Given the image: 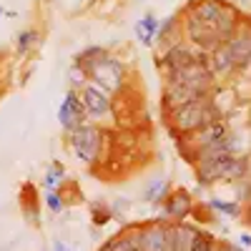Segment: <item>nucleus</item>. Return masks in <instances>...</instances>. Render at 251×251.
<instances>
[{"mask_svg":"<svg viewBox=\"0 0 251 251\" xmlns=\"http://www.w3.org/2000/svg\"><path fill=\"white\" fill-rule=\"evenodd\" d=\"M239 241H241L244 246H251V236H249V234H241V239H239Z\"/></svg>","mask_w":251,"mask_h":251,"instance_id":"25","label":"nucleus"},{"mask_svg":"<svg viewBox=\"0 0 251 251\" xmlns=\"http://www.w3.org/2000/svg\"><path fill=\"white\" fill-rule=\"evenodd\" d=\"M169 194H171V191H169V181H166V178H153L149 186H146L143 201H146V203H156V206H161Z\"/></svg>","mask_w":251,"mask_h":251,"instance_id":"15","label":"nucleus"},{"mask_svg":"<svg viewBox=\"0 0 251 251\" xmlns=\"http://www.w3.org/2000/svg\"><path fill=\"white\" fill-rule=\"evenodd\" d=\"M166 121H169L171 131L178 136H191L194 131L203 128V126L214 123V121H221V108L208 98H201V100H194V103H186V106H178V108H171V111H163Z\"/></svg>","mask_w":251,"mask_h":251,"instance_id":"1","label":"nucleus"},{"mask_svg":"<svg viewBox=\"0 0 251 251\" xmlns=\"http://www.w3.org/2000/svg\"><path fill=\"white\" fill-rule=\"evenodd\" d=\"M211 93H203L199 88L191 86H178V83H163V108L171 111L178 106H186V103H194L201 98H208Z\"/></svg>","mask_w":251,"mask_h":251,"instance_id":"9","label":"nucleus"},{"mask_svg":"<svg viewBox=\"0 0 251 251\" xmlns=\"http://www.w3.org/2000/svg\"><path fill=\"white\" fill-rule=\"evenodd\" d=\"M91 219H93V224H96V226H106V224L113 219V208L98 201V203H93V206H91Z\"/></svg>","mask_w":251,"mask_h":251,"instance_id":"18","label":"nucleus"},{"mask_svg":"<svg viewBox=\"0 0 251 251\" xmlns=\"http://www.w3.org/2000/svg\"><path fill=\"white\" fill-rule=\"evenodd\" d=\"M53 251H71V249L63 244V241H55V244H53Z\"/></svg>","mask_w":251,"mask_h":251,"instance_id":"24","label":"nucleus"},{"mask_svg":"<svg viewBox=\"0 0 251 251\" xmlns=\"http://www.w3.org/2000/svg\"><path fill=\"white\" fill-rule=\"evenodd\" d=\"M158 18L153 13H146L138 23H136V38H138V43L143 46H153V40H156V33H158Z\"/></svg>","mask_w":251,"mask_h":251,"instance_id":"13","label":"nucleus"},{"mask_svg":"<svg viewBox=\"0 0 251 251\" xmlns=\"http://www.w3.org/2000/svg\"><path fill=\"white\" fill-rule=\"evenodd\" d=\"M60 181H66V171H63L60 163H53L50 169L46 171V176H43V186L46 188H55Z\"/></svg>","mask_w":251,"mask_h":251,"instance_id":"21","label":"nucleus"},{"mask_svg":"<svg viewBox=\"0 0 251 251\" xmlns=\"http://www.w3.org/2000/svg\"><path fill=\"white\" fill-rule=\"evenodd\" d=\"M106 55H111L106 48H100V46H91V48H86V50H80V53H75V58H73V66H78L83 73H86V78L96 71V66L106 58Z\"/></svg>","mask_w":251,"mask_h":251,"instance_id":"11","label":"nucleus"},{"mask_svg":"<svg viewBox=\"0 0 251 251\" xmlns=\"http://www.w3.org/2000/svg\"><path fill=\"white\" fill-rule=\"evenodd\" d=\"M196 174L201 183H216V181H241L249 174V158L244 156H226L211 163H199Z\"/></svg>","mask_w":251,"mask_h":251,"instance_id":"3","label":"nucleus"},{"mask_svg":"<svg viewBox=\"0 0 251 251\" xmlns=\"http://www.w3.org/2000/svg\"><path fill=\"white\" fill-rule=\"evenodd\" d=\"M208 206L216 208V211H221V214H226V216H241V206L236 201H219V199H214Z\"/></svg>","mask_w":251,"mask_h":251,"instance_id":"22","label":"nucleus"},{"mask_svg":"<svg viewBox=\"0 0 251 251\" xmlns=\"http://www.w3.org/2000/svg\"><path fill=\"white\" fill-rule=\"evenodd\" d=\"M46 206H48V211H53V214H60L63 208H66V199L60 196L58 188H46Z\"/></svg>","mask_w":251,"mask_h":251,"instance_id":"20","label":"nucleus"},{"mask_svg":"<svg viewBox=\"0 0 251 251\" xmlns=\"http://www.w3.org/2000/svg\"><path fill=\"white\" fill-rule=\"evenodd\" d=\"M68 75H71V83H73V88H75V91H78L80 86H86V73H83L78 66H73Z\"/></svg>","mask_w":251,"mask_h":251,"instance_id":"23","label":"nucleus"},{"mask_svg":"<svg viewBox=\"0 0 251 251\" xmlns=\"http://www.w3.org/2000/svg\"><path fill=\"white\" fill-rule=\"evenodd\" d=\"M216 246H219V241L214 239V234L199 231V228H196V236H194L191 251H216Z\"/></svg>","mask_w":251,"mask_h":251,"instance_id":"17","label":"nucleus"},{"mask_svg":"<svg viewBox=\"0 0 251 251\" xmlns=\"http://www.w3.org/2000/svg\"><path fill=\"white\" fill-rule=\"evenodd\" d=\"M38 30L35 28H28V30H23L18 35V40H15V53L18 55H28L33 48H35V43H38Z\"/></svg>","mask_w":251,"mask_h":251,"instance_id":"16","label":"nucleus"},{"mask_svg":"<svg viewBox=\"0 0 251 251\" xmlns=\"http://www.w3.org/2000/svg\"><path fill=\"white\" fill-rule=\"evenodd\" d=\"M58 121H60V126H63V128H66L68 133H71L73 128H78L80 123H88L86 108H83L80 96H78V91H75V88H73V91H68V93H66V98H63L60 108H58Z\"/></svg>","mask_w":251,"mask_h":251,"instance_id":"7","label":"nucleus"},{"mask_svg":"<svg viewBox=\"0 0 251 251\" xmlns=\"http://www.w3.org/2000/svg\"><path fill=\"white\" fill-rule=\"evenodd\" d=\"M208 66H211V73H219V75H228V73L236 71L231 55H228V50H226V46H221V48H216V50L211 53V58H208Z\"/></svg>","mask_w":251,"mask_h":251,"instance_id":"14","label":"nucleus"},{"mask_svg":"<svg viewBox=\"0 0 251 251\" xmlns=\"http://www.w3.org/2000/svg\"><path fill=\"white\" fill-rule=\"evenodd\" d=\"M141 249L143 251H171V226L161 224V221L141 226Z\"/></svg>","mask_w":251,"mask_h":251,"instance_id":"8","label":"nucleus"},{"mask_svg":"<svg viewBox=\"0 0 251 251\" xmlns=\"http://www.w3.org/2000/svg\"><path fill=\"white\" fill-rule=\"evenodd\" d=\"M23 211L28 216H33V221H35V216H38V196H35V188L30 183L23 186Z\"/></svg>","mask_w":251,"mask_h":251,"instance_id":"19","label":"nucleus"},{"mask_svg":"<svg viewBox=\"0 0 251 251\" xmlns=\"http://www.w3.org/2000/svg\"><path fill=\"white\" fill-rule=\"evenodd\" d=\"M3 15H5V8H3V5H0V18H3Z\"/></svg>","mask_w":251,"mask_h":251,"instance_id":"26","label":"nucleus"},{"mask_svg":"<svg viewBox=\"0 0 251 251\" xmlns=\"http://www.w3.org/2000/svg\"><path fill=\"white\" fill-rule=\"evenodd\" d=\"M194 236H196L194 226L181 224V221L171 224V251H191Z\"/></svg>","mask_w":251,"mask_h":251,"instance_id":"12","label":"nucleus"},{"mask_svg":"<svg viewBox=\"0 0 251 251\" xmlns=\"http://www.w3.org/2000/svg\"><path fill=\"white\" fill-rule=\"evenodd\" d=\"M78 96H80V103H83V108H86V116L88 118H106L113 113V103H111V96L108 93H103L100 88H96L93 83H86V86H80L78 88Z\"/></svg>","mask_w":251,"mask_h":251,"instance_id":"6","label":"nucleus"},{"mask_svg":"<svg viewBox=\"0 0 251 251\" xmlns=\"http://www.w3.org/2000/svg\"><path fill=\"white\" fill-rule=\"evenodd\" d=\"M161 206H163V216L174 219V221H183L186 216H191L194 208H196L191 194H188L186 188H176V191H171Z\"/></svg>","mask_w":251,"mask_h":251,"instance_id":"10","label":"nucleus"},{"mask_svg":"<svg viewBox=\"0 0 251 251\" xmlns=\"http://www.w3.org/2000/svg\"><path fill=\"white\" fill-rule=\"evenodd\" d=\"M91 78V83L96 88H100L103 93H121L123 91V80H126V66L118 60V58H113V55H106L98 66H96V71L88 75Z\"/></svg>","mask_w":251,"mask_h":251,"instance_id":"5","label":"nucleus"},{"mask_svg":"<svg viewBox=\"0 0 251 251\" xmlns=\"http://www.w3.org/2000/svg\"><path fill=\"white\" fill-rule=\"evenodd\" d=\"M186 10L194 13L196 18H201L203 23L211 25L224 43H228V40L239 33V28L244 23L241 13L234 5L224 3V0H191Z\"/></svg>","mask_w":251,"mask_h":251,"instance_id":"2","label":"nucleus"},{"mask_svg":"<svg viewBox=\"0 0 251 251\" xmlns=\"http://www.w3.org/2000/svg\"><path fill=\"white\" fill-rule=\"evenodd\" d=\"M103 128L93 123H80L78 128H73L68 133V141L73 146V151L80 161H86L88 166H93L100 156H103Z\"/></svg>","mask_w":251,"mask_h":251,"instance_id":"4","label":"nucleus"}]
</instances>
